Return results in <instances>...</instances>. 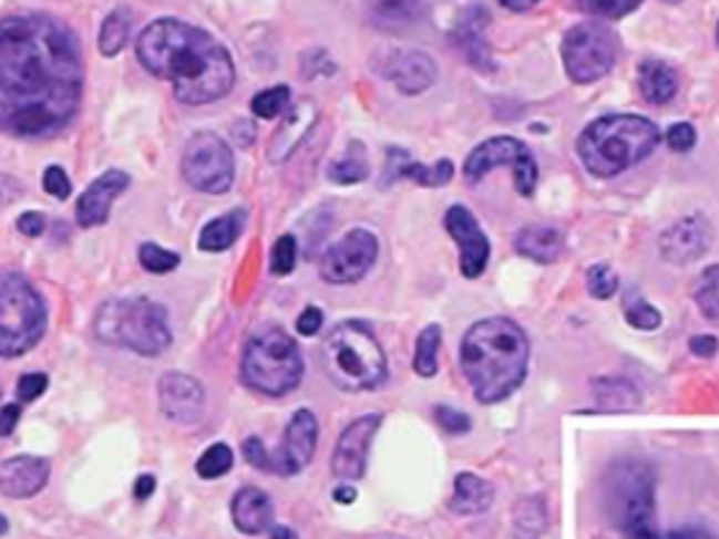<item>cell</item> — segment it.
Listing matches in <instances>:
<instances>
[{
  "instance_id": "6da1fadb",
  "label": "cell",
  "mask_w": 719,
  "mask_h": 539,
  "mask_svg": "<svg viewBox=\"0 0 719 539\" xmlns=\"http://www.w3.org/2000/svg\"><path fill=\"white\" fill-rule=\"evenodd\" d=\"M83 96V58L63 21L40 13L0 21V133L50 138Z\"/></svg>"
},
{
  "instance_id": "7a4b0ae2",
  "label": "cell",
  "mask_w": 719,
  "mask_h": 539,
  "mask_svg": "<svg viewBox=\"0 0 719 539\" xmlns=\"http://www.w3.org/2000/svg\"><path fill=\"white\" fill-rule=\"evenodd\" d=\"M138 60L156 79L172 83L179 104L203 106L224 99L234 89L229 50L206 29L179 19H156L135 42Z\"/></svg>"
},
{
  "instance_id": "3957f363",
  "label": "cell",
  "mask_w": 719,
  "mask_h": 539,
  "mask_svg": "<svg viewBox=\"0 0 719 539\" xmlns=\"http://www.w3.org/2000/svg\"><path fill=\"white\" fill-rule=\"evenodd\" d=\"M530 343L517 322L491 317L475 322L460 345V366L481 405H496L525 382Z\"/></svg>"
},
{
  "instance_id": "277c9868",
  "label": "cell",
  "mask_w": 719,
  "mask_h": 539,
  "mask_svg": "<svg viewBox=\"0 0 719 539\" xmlns=\"http://www.w3.org/2000/svg\"><path fill=\"white\" fill-rule=\"evenodd\" d=\"M657 143H660V131L653 120L639 115H608L582 131L577 154L589 174L608 179L653 156Z\"/></svg>"
},
{
  "instance_id": "5b68a950",
  "label": "cell",
  "mask_w": 719,
  "mask_h": 539,
  "mask_svg": "<svg viewBox=\"0 0 719 539\" xmlns=\"http://www.w3.org/2000/svg\"><path fill=\"white\" fill-rule=\"evenodd\" d=\"M322 369L346 392L377 390L388 376V359L374 332L361 322H340L322 343Z\"/></svg>"
},
{
  "instance_id": "8992f818",
  "label": "cell",
  "mask_w": 719,
  "mask_h": 539,
  "mask_svg": "<svg viewBox=\"0 0 719 539\" xmlns=\"http://www.w3.org/2000/svg\"><path fill=\"white\" fill-rule=\"evenodd\" d=\"M94 332L102 343L156 359L172 345L170 314L162 303L146 296L107 301L94 319Z\"/></svg>"
},
{
  "instance_id": "52a82bcc",
  "label": "cell",
  "mask_w": 719,
  "mask_h": 539,
  "mask_svg": "<svg viewBox=\"0 0 719 539\" xmlns=\"http://www.w3.org/2000/svg\"><path fill=\"white\" fill-rule=\"evenodd\" d=\"M305 376L299 345L289 332L270 328L257 332L242 355V382L265 397H284Z\"/></svg>"
},
{
  "instance_id": "ba28073f",
  "label": "cell",
  "mask_w": 719,
  "mask_h": 539,
  "mask_svg": "<svg viewBox=\"0 0 719 539\" xmlns=\"http://www.w3.org/2000/svg\"><path fill=\"white\" fill-rule=\"evenodd\" d=\"M48 330V307L40 291L19 272H0V359H19Z\"/></svg>"
},
{
  "instance_id": "9c48e42d",
  "label": "cell",
  "mask_w": 719,
  "mask_h": 539,
  "mask_svg": "<svg viewBox=\"0 0 719 539\" xmlns=\"http://www.w3.org/2000/svg\"><path fill=\"white\" fill-rule=\"evenodd\" d=\"M603 508L620 535L655 521V473L641 459H620L603 477Z\"/></svg>"
},
{
  "instance_id": "30bf717a",
  "label": "cell",
  "mask_w": 719,
  "mask_h": 539,
  "mask_svg": "<svg viewBox=\"0 0 719 539\" xmlns=\"http://www.w3.org/2000/svg\"><path fill=\"white\" fill-rule=\"evenodd\" d=\"M317 436H320V425H317L312 410H297V413L291 415L289 425H286L281 444H278L274 452L265 449V444L257 436L247 438V442L242 444V452H245L247 465L278 477H291L299 475L301 469L312 462Z\"/></svg>"
},
{
  "instance_id": "8fae6325",
  "label": "cell",
  "mask_w": 719,
  "mask_h": 539,
  "mask_svg": "<svg viewBox=\"0 0 719 539\" xmlns=\"http://www.w3.org/2000/svg\"><path fill=\"white\" fill-rule=\"evenodd\" d=\"M562 58L574 83H595L608 75L618 58V40L600 21L572 27L564 37Z\"/></svg>"
},
{
  "instance_id": "7c38bea8",
  "label": "cell",
  "mask_w": 719,
  "mask_h": 539,
  "mask_svg": "<svg viewBox=\"0 0 719 539\" xmlns=\"http://www.w3.org/2000/svg\"><path fill=\"white\" fill-rule=\"evenodd\" d=\"M183 177L206 195H224L234 185L232 146L216 133H195L183 154Z\"/></svg>"
},
{
  "instance_id": "4fadbf2b",
  "label": "cell",
  "mask_w": 719,
  "mask_h": 539,
  "mask_svg": "<svg viewBox=\"0 0 719 539\" xmlns=\"http://www.w3.org/2000/svg\"><path fill=\"white\" fill-rule=\"evenodd\" d=\"M499 166H510V169H514V185H517L520 195L530 197L535 193L537 164L533 151L522 141L510 138V135H496V138L473 148L465 158L463 172L471 185H479L491 169H499Z\"/></svg>"
},
{
  "instance_id": "5bb4252c",
  "label": "cell",
  "mask_w": 719,
  "mask_h": 539,
  "mask_svg": "<svg viewBox=\"0 0 719 539\" xmlns=\"http://www.w3.org/2000/svg\"><path fill=\"white\" fill-rule=\"evenodd\" d=\"M377 255H380V241L374 234L367 229H351L325 252L320 276L332 286L356 283L374 268Z\"/></svg>"
},
{
  "instance_id": "9a60e30c",
  "label": "cell",
  "mask_w": 719,
  "mask_h": 539,
  "mask_svg": "<svg viewBox=\"0 0 719 539\" xmlns=\"http://www.w3.org/2000/svg\"><path fill=\"white\" fill-rule=\"evenodd\" d=\"M380 425H382L380 413L361 415L348 425L338 438L336 452H332V462H330L332 475L340 477L343 483H353L364 477L369 446H372V438Z\"/></svg>"
},
{
  "instance_id": "2e32d148",
  "label": "cell",
  "mask_w": 719,
  "mask_h": 539,
  "mask_svg": "<svg viewBox=\"0 0 719 539\" xmlns=\"http://www.w3.org/2000/svg\"><path fill=\"white\" fill-rule=\"evenodd\" d=\"M444 226L450 237L458 241L460 249V270L465 278H479L486 270L491 257V241L479 226V218L473 216L465 205H452L444 213Z\"/></svg>"
},
{
  "instance_id": "e0dca14e",
  "label": "cell",
  "mask_w": 719,
  "mask_h": 539,
  "mask_svg": "<svg viewBox=\"0 0 719 539\" xmlns=\"http://www.w3.org/2000/svg\"><path fill=\"white\" fill-rule=\"evenodd\" d=\"M206 405V390L198 379L170 371L158 379V407L174 423H195Z\"/></svg>"
},
{
  "instance_id": "ac0fdd59",
  "label": "cell",
  "mask_w": 719,
  "mask_h": 539,
  "mask_svg": "<svg viewBox=\"0 0 719 539\" xmlns=\"http://www.w3.org/2000/svg\"><path fill=\"white\" fill-rule=\"evenodd\" d=\"M377 71L396 83L403 94H421L436 83V63L427 52L392 50L377 63Z\"/></svg>"
},
{
  "instance_id": "d6986e66",
  "label": "cell",
  "mask_w": 719,
  "mask_h": 539,
  "mask_svg": "<svg viewBox=\"0 0 719 539\" xmlns=\"http://www.w3.org/2000/svg\"><path fill=\"white\" fill-rule=\"evenodd\" d=\"M711 245V226L703 216H686L662 231L660 255L670 265H691L707 255Z\"/></svg>"
},
{
  "instance_id": "ffe728a7",
  "label": "cell",
  "mask_w": 719,
  "mask_h": 539,
  "mask_svg": "<svg viewBox=\"0 0 719 539\" xmlns=\"http://www.w3.org/2000/svg\"><path fill=\"white\" fill-rule=\"evenodd\" d=\"M127 185H131V177L120 169H110L96 177L86 187V193L79 197V208H75V221L81 229H96V226L107 224L112 203L125 193Z\"/></svg>"
},
{
  "instance_id": "44dd1931",
  "label": "cell",
  "mask_w": 719,
  "mask_h": 539,
  "mask_svg": "<svg viewBox=\"0 0 719 539\" xmlns=\"http://www.w3.org/2000/svg\"><path fill=\"white\" fill-rule=\"evenodd\" d=\"M50 462L32 454H21L0 462V493L6 498H32L48 485Z\"/></svg>"
},
{
  "instance_id": "7402d4cb",
  "label": "cell",
  "mask_w": 719,
  "mask_h": 539,
  "mask_svg": "<svg viewBox=\"0 0 719 539\" xmlns=\"http://www.w3.org/2000/svg\"><path fill=\"white\" fill-rule=\"evenodd\" d=\"M315 120H317L315 102H307L305 99V102L294 104L289 115H286L281 120V125H278L274 138H270V146H268L270 164L281 166L284 162H289L294 151L301 146V141H305L309 131L315 127Z\"/></svg>"
},
{
  "instance_id": "603a6c76",
  "label": "cell",
  "mask_w": 719,
  "mask_h": 539,
  "mask_svg": "<svg viewBox=\"0 0 719 539\" xmlns=\"http://www.w3.org/2000/svg\"><path fill=\"white\" fill-rule=\"evenodd\" d=\"M489 24V13L481 6H473L468 9L463 17L458 21L455 29V44L458 50L463 52L468 63L473 68H479L481 73H491L494 71V58H491L489 44L483 40V29Z\"/></svg>"
},
{
  "instance_id": "cb8c5ba5",
  "label": "cell",
  "mask_w": 719,
  "mask_h": 539,
  "mask_svg": "<svg viewBox=\"0 0 719 539\" xmlns=\"http://www.w3.org/2000/svg\"><path fill=\"white\" fill-rule=\"evenodd\" d=\"M232 519L242 535H263L274 524V500L260 488H242L232 500Z\"/></svg>"
},
{
  "instance_id": "d4e9b609",
  "label": "cell",
  "mask_w": 719,
  "mask_h": 539,
  "mask_svg": "<svg viewBox=\"0 0 719 539\" xmlns=\"http://www.w3.org/2000/svg\"><path fill=\"white\" fill-rule=\"evenodd\" d=\"M452 174H455V166H452V162H446V158L436 162L434 166H427L413 162L403 148L388 151V172H384V179L388 182L398 177H408L421 187H444L446 182L452 179Z\"/></svg>"
},
{
  "instance_id": "484cf974",
  "label": "cell",
  "mask_w": 719,
  "mask_h": 539,
  "mask_svg": "<svg viewBox=\"0 0 719 539\" xmlns=\"http://www.w3.org/2000/svg\"><path fill=\"white\" fill-rule=\"evenodd\" d=\"M514 247H517V252L527 257V260L551 265L562 257L564 237L554 226H525V229L514 237Z\"/></svg>"
},
{
  "instance_id": "4316f807",
  "label": "cell",
  "mask_w": 719,
  "mask_h": 539,
  "mask_svg": "<svg viewBox=\"0 0 719 539\" xmlns=\"http://www.w3.org/2000/svg\"><path fill=\"white\" fill-rule=\"evenodd\" d=\"M369 17L374 27L398 32V29L419 24L427 17V3L423 0H372Z\"/></svg>"
},
{
  "instance_id": "83f0119b",
  "label": "cell",
  "mask_w": 719,
  "mask_h": 539,
  "mask_svg": "<svg viewBox=\"0 0 719 539\" xmlns=\"http://www.w3.org/2000/svg\"><path fill=\"white\" fill-rule=\"evenodd\" d=\"M247 226V210L245 208H234L229 213H224V216L214 218V221H208L203 226L201 237H198V247L203 252H226L234 241L242 237V231H245Z\"/></svg>"
},
{
  "instance_id": "f1b7e54d",
  "label": "cell",
  "mask_w": 719,
  "mask_h": 539,
  "mask_svg": "<svg viewBox=\"0 0 719 539\" xmlns=\"http://www.w3.org/2000/svg\"><path fill=\"white\" fill-rule=\"evenodd\" d=\"M494 504V488L491 483L473 473H460L455 477V493L450 498V508L460 516L483 514Z\"/></svg>"
},
{
  "instance_id": "f546056e",
  "label": "cell",
  "mask_w": 719,
  "mask_h": 539,
  "mask_svg": "<svg viewBox=\"0 0 719 539\" xmlns=\"http://www.w3.org/2000/svg\"><path fill=\"white\" fill-rule=\"evenodd\" d=\"M639 91L649 104H668L678 94V73L662 60H645L639 65Z\"/></svg>"
},
{
  "instance_id": "4dcf8cb0",
  "label": "cell",
  "mask_w": 719,
  "mask_h": 539,
  "mask_svg": "<svg viewBox=\"0 0 719 539\" xmlns=\"http://www.w3.org/2000/svg\"><path fill=\"white\" fill-rule=\"evenodd\" d=\"M593 390H595L597 407H600L603 413H628V410L639 405L637 386L628 382V379H620V376L597 379Z\"/></svg>"
},
{
  "instance_id": "1f68e13d",
  "label": "cell",
  "mask_w": 719,
  "mask_h": 539,
  "mask_svg": "<svg viewBox=\"0 0 719 539\" xmlns=\"http://www.w3.org/2000/svg\"><path fill=\"white\" fill-rule=\"evenodd\" d=\"M369 177V158L361 143H351L340 158L328 166V179L336 185H359Z\"/></svg>"
},
{
  "instance_id": "d6a6232c",
  "label": "cell",
  "mask_w": 719,
  "mask_h": 539,
  "mask_svg": "<svg viewBox=\"0 0 719 539\" xmlns=\"http://www.w3.org/2000/svg\"><path fill=\"white\" fill-rule=\"evenodd\" d=\"M133 29V13L131 9H115L104 19L100 29V52L104 58H115L123 52Z\"/></svg>"
},
{
  "instance_id": "836d02e7",
  "label": "cell",
  "mask_w": 719,
  "mask_h": 539,
  "mask_svg": "<svg viewBox=\"0 0 719 539\" xmlns=\"http://www.w3.org/2000/svg\"><path fill=\"white\" fill-rule=\"evenodd\" d=\"M439 343H442V328L439 324H429L415 340V355H413V371L423 379H431L439 369Z\"/></svg>"
},
{
  "instance_id": "e575fe53",
  "label": "cell",
  "mask_w": 719,
  "mask_h": 539,
  "mask_svg": "<svg viewBox=\"0 0 719 539\" xmlns=\"http://www.w3.org/2000/svg\"><path fill=\"white\" fill-rule=\"evenodd\" d=\"M694 299L709 322H719V265H711L699 276Z\"/></svg>"
},
{
  "instance_id": "d590c367",
  "label": "cell",
  "mask_w": 719,
  "mask_h": 539,
  "mask_svg": "<svg viewBox=\"0 0 719 539\" xmlns=\"http://www.w3.org/2000/svg\"><path fill=\"white\" fill-rule=\"evenodd\" d=\"M291 104V89L289 86H274L263 89L260 94L253 96V115L257 120H274L281 115L284 110H289Z\"/></svg>"
},
{
  "instance_id": "8d00e7d4",
  "label": "cell",
  "mask_w": 719,
  "mask_h": 539,
  "mask_svg": "<svg viewBox=\"0 0 719 539\" xmlns=\"http://www.w3.org/2000/svg\"><path fill=\"white\" fill-rule=\"evenodd\" d=\"M234 467V454L226 444H214L210 449L201 454L198 465H195V473H198L203 480H216V477H224Z\"/></svg>"
},
{
  "instance_id": "74e56055",
  "label": "cell",
  "mask_w": 719,
  "mask_h": 539,
  "mask_svg": "<svg viewBox=\"0 0 719 539\" xmlns=\"http://www.w3.org/2000/svg\"><path fill=\"white\" fill-rule=\"evenodd\" d=\"M624 311H626V322L631 324L634 330L653 332L662 324L660 311H657L649 301L641 299V296H628Z\"/></svg>"
},
{
  "instance_id": "f35d334b",
  "label": "cell",
  "mask_w": 719,
  "mask_h": 539,
  "mask_svg": "<svg viewBox=\"0 0 719 539\" xmlns=\"http://www.w3.org/2000/svg\"><path fill=\"white\" fill-rule=\"evenodd\" d=\"M138 260L143 265V270L154 272V276H166V272L179 268V255L172 252V249H164L154 245V241H146L138 249Z\"/></svg>"
},
{
  "instance_id": "ab89813d",
  "label": "cell",
  "mask_w": 719,
  "mask_h": 539,
  "mask_svg": "<svg viewBox=\"0 0 719 539\" xmlns=\"http://www.w3.org/2000/svg\"><path fill=\"white\" fill-rule=\"evenodd\" d=\"M641 0H577V9L595 19H620L637 11Z\"/></svg>"
},
{
  "instance_id": "60d3db41",
  "label": "cell",
  "mask_w": 719,
  "mask_h": 539,
  "mask_svg": "<svg viewBox=\"0 0 719 539\" xmlns=\"http://www.w3.org/2000/svg\"><path fill=\"white\" fill-rule=\"evenodd\" d=\"M626 539H719L717 535H711L709 529L703 527H680V529H655V524L649 527H641L631 535H626Z\"/></svg>"
},
{
  "instance_id": "b9f144b4",
  "label": "cell",
  "mask_w": 719,
  "mask_h": 539,
  "mask_svg": "<svg viewBox=\"0 0 719 539\" xmlns=\"http://www.w3.org/2000/svg\"><path fill=\"white\" fill-rule=\"evenodd\" d=\"M294 265H297V239L291 234H284V237L276 239L274 252H270V272L274 276H289V272H294Z\"/></svg>"
},
{
  "instance_id": "7bdbcfd3",
  "label": "cell",
  "mask_w": 719,
  "mask_h": 539,
  "mask_svg": "<svg viewBox=\"0 0 719 539\" xmlns=\"http://www.w3.org/2000/svg\"><path fill=\"white\" fill-rule=\"evenodd\" d=\"M587 288L595 299H610L618 291V276L608 265H593L587 270Z\"/></svg>"
},
{
  "instance_id": "ee69618b",
  "label": "cell",
  "mask_w": 719,
  "mask_h": 539,
  "mask_svg": "<svg viewBox=\"0 0 719 539\" xmlns=\"http://www.w3.org/2000/svg\"><path fill=\"white\" fill-rule=\"evenodd\" d=\"M434 417L439 423V428L446 431L450 436H463L471 431V417L465 413H460L455 407H446V405H436L434 407Z\"/></svg>"
},
{
  "instance_id": "f6af8a7d",
  "label": "cell",
  "mask_w": 719,
  "mask_h": 539,
  "mask_svg": "<svg viewBox=\"0 0 719 539\" xmlns=\"http://www.w3.org/2000/svg\"><path fill=\"white\" fill-rule=\"evenodd\" d=\"M48 384H50V379H48V374H42V371H32V374H24L17 384L19 400L21 402H34L37 397H42V394L48 392Z\"/></svg>"
},
{
  "instance_id": "bcb514c9",
  "label": "cell",
  "mask_w": 719,
  "mask_h": 539,
  "mask_svg": "<svg viewBox=\"0 0 719 539\" xmlns=\"http://www.w3.org/2000/svg\"><path fill=\"white\" fill-rule=\"evenodd\" d=\"M42 185L48 189V195L58 197V200H65V197H71V177L63 172V166H48L44 169V177H42Z\"/></svg>"
},
{
  "instance_id": "7dc6e473",
  "label": "cell",
  "mask_w": 719,
  "mask_h": 539,
  "mask_svg": "<svg viewBox=\"0 0 719 539\" xmlns=\"http://www.w3.org/2000/svg\"><path fill=\"white\" fill-rule=\"evenodd\" d=\"M665 141H668V146L672 151H678V154H688L696 146V131L691 123H676L670 125V131L665 133Z\"/></svg>"
},
{
  "instance_id": "c3c4849f",
  "label": "cell",
  "mask_w": 719,
  "mask_h": 539,
  "mask_svg": "<svg viewBox=\"0 0 719 539\" xmlns=\"http://www.w3.org/2000/svg\"><path fill=\"white\" fill-rule=\"evenodd\" d=\"M307 55L315 60V65L301 63V73H305V79H325V75L336 73V63H332V60L328 58V52L312 50V52H307Z\"/></svg>"
},
{
  "instance_id": "681fc988",
  "label": "cell",
  "mask_w": 719,
  "mask_h": 539,
  "mask_svg": "<svg viewBox=\"0 0 719 539\" xmlns=\"http://www.w3.org/2000/svg\"><path fill=\"white\" fill-rule=\"evenodd\" d=\"M322 322H325L322 311L317 307H307L297 319V332H299V335H305V338H312L322 330Z\"/></svg>"
},
{
  "instance_id": "f907efd6",
  "label": "cell",
  "mask_w": 719,
  "mask_h": 539,
  "mask_svg": "<svg viewBox=\"0 0 719 539\" xmlns=\"http://www.w3.org/2000/svg\"><path fill=\"white\" fill-rule=\"evenodd\" d=\"M17 226H19V231L24 234V237L37 239V237H42V234H44V226H48V221H44L42 213L29 210V213H24V216H19Z\"/></svg>"
},
{
  "instance_id": "816d5d0a",
  "label": "cell",
  "mask_w": 719,
  "mask_h": 539,
  "mask_svg": "<svg viewBox=\"0 0 719 539\" xmlns=\"http://www.w3.org/2000/svg\"><path fill=\"white\" fill-rule=\"evenodd\" d=\"M257 138V131L253 123H245V120H237V123L232 125V143L239 148H249Z\"/></svg>"
},
{
  "instance_id": "f5cc1de1",
  "label": "cell",
  "mask_w": 719,
  "mask_h": 539,
  "mask_svg": "<svg viewBox=\"0 0 719 539\" xmlns=\"http://www.w3.org/2000/svg\"><path fill=\"white\" fill-rule=\"evenodd\" d=\"M21 421V407L19 405H6L0 407V438H9Z\"/></svg>"
},
{
  "instance_id": "db71d44e",
  "label": "cell",
  "mask_w": 719,
  "mask_h": 539,
  "mask_svg": "<svg viewBox=\"0 0 719 539\" xmlns=\"http://www.w3.org/2000/svg\"><path fill=\"white\" fill-rule=\"evenodd\" d=\"M688 348H691L694 355H701V359H711V355L719 351V340L715 335H696V338H691Z\"/></svg>"
},
{
  "instance_id": "11a10c76",
  "label": "cell",
  "mask_w": 719,
  "mask_h": 539,
  "mask_svg": "<svg viewBox=\"0 0 719 539\" xmlns=\"http://www.w3.org/2000/svg\"><path fill=\"white\" fill-rule=\"evenodd\" d=\"M21 193H24V189H21V185L17 179L0 177V208H3V205L17 203L21 197Z\"/></svg>"
},
{
  "instance_id": "9f6ffc18",
  "label": "cell",
  "mask_w": 719,
  "mask_h": 539,
  "mask_svg": "<svg viewBox=\"0 0 719 539\" xmlns=\"http://www.w3.org/2000/svg\"><path fill=\"white\" fill-rule=\"evenodd\" d=\"M156 490V477L154 475H141L138 480H135V488H133V496L138 500H146L154 496Z\"/></svg>"
},
{
  "instance_id": "6f0895ef",
  "label": "cell",
  "mask_w": 719,
  "mask_h": 539,
  "mask_svg": "<svg viewBox=\"0 0 719 539\" xmlns=\"http://www.w3.org/2000/svg\"><path fill=\"white\" fill-rule=\"evenodd\" d=\"M499 3L510 11H530V9H535L541 0H499Z\"/></svg>"
},
{
  "instance_id": "680465c9",
  "label": "cell",
  "mask_w": 719,
  "mask_h": 539,
  "mask_svg": "<svg viewBox=\"0 0 719 539\" xmlns=\"http://www.w3.org/2000/svg\"><path fill=\"white\" fill-rule=\"evenodd\" d=\"M332 498H336L338 504H353L356 490L351 488V485H340V488H336V493H332Z\"/></svg>"
},
{
  "instance_id": "91938a15",
  "label": "cell",
  "mask_w": 719,
  "mask_h": 539,
  "mask_svg": "<svg viewBox=\"0 0 719 539\" xmlns=\"http://www.w3.org/2000/svg\"><path fill=\"white\" fill-rule=\"evenodd\" d=\"M270 539H299L297 531H291L289 527H274L270 529Z\"/></svg>"
},
{
  "instance_id": "94428289",
  "label": "cell",
  "mask_w": 719,
  "mask_h": 539,
  "mask_svg": "<svg viewBox=\"0 0 719 539\" xmlns=\"http://www.w3.org/2000/svg\"><path fill=\"white\" fill-rule=\"evenodd\" d=\"M9 535V519H6L3 514H0V537Z\"/></svg>"
},
{
  "instance_id": "6125c7cd",
  "label": "cell",
  "mask_w": 719,
  "mask_h": 539,
  "mask_svg": "<svg viewBox=\"0 0 719 539\" xmlns=\"http://www.w3.org/2000/svg\"><path fill=\"white\" fill-rule=\"evenodd\" d=\"M665 3H680V0H665Z\"/></svg>"
},
{
  "instance_id": "be15d7a7",
  "label": "cell",
  "mask_w": 719,
  "mask_h": 539,
  "mask_svg": "<svg viewBox=\"0 0 719 539\" xmlns=\"http://www.w3.org/2000/svg\"><path fill=\"white\" fill-rule=\"evenodd\" d=\"M717 42H719V27H717Z\"/></svg>"
}]
</instances>
